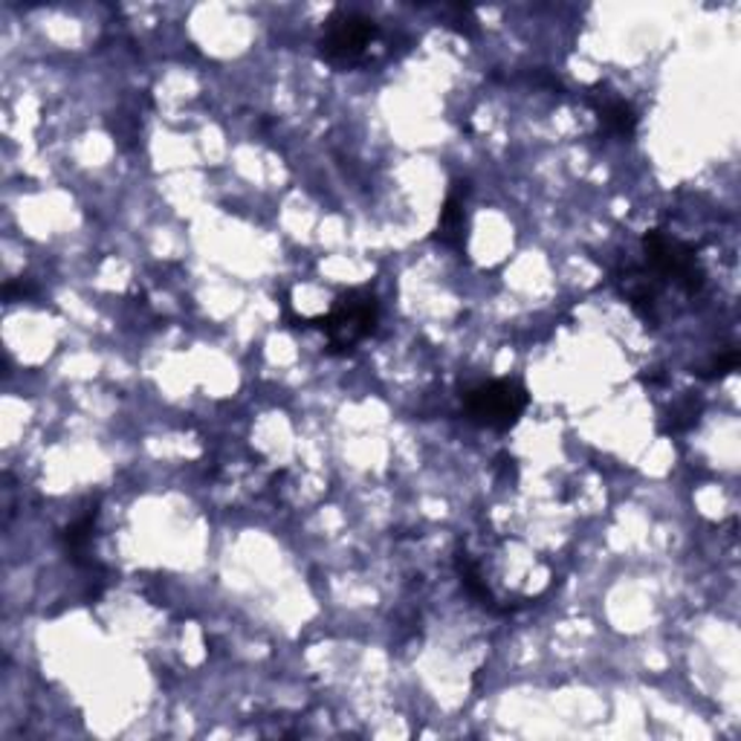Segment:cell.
<instances>
[{
  "mask_svg": "<svg viewBox=\"0 0 741 741\" xmlns=\"http://www.w3.org/2000/svg\"><path fill=\"white\" fill-rule=\"evenodd\" d=\"M380 322V301L371 290H348L333 301V310L328 316L310 319L328 337V353L344 357L351 353L362 339H368Z\"/></svg>",
  "mask_w": 741,
  "mask_h": 741,
  "instance_id": "obj_1",
  "label": "cell"
},
{
  "mask_svg": "<svg viewBox=\"0 0 741 741\" xmlns=\"http://www.w3.org/2000/svg\"><path fill=\"white\" fill-rule=\"evenodd\" d=\"M531 405V394L518 380H493L464 394V414L475 426L507 432L522 420Z\"/></svg>",
  "mask_w": 741,
  "mask_h": 741,
  "instance_id": "obj_2",
  "label": "cell"
},
{
  "mask_svg": "<svg viewBox=\"0 0 741 741\" xmlns=\"http://www.w3.org/2000/svg\"><path fill=\"white\" fill-rule=\"evenodd\" d=\"M644 253L646 264H649V276L675 281L689 296H696L704 287V270L698 264L692 244H683L663 229H651L644 235Z\"/></svg>",
  "mask_w": 741,
  "mask_h": 741,
  "instance_id": "obj_3",
  "label": "cell"
},
{
  "mask_svg": "<svg viewBox=\"0 0 741 741\" xmlns=\"http://www.w3.org/2000/svg\"><path fill=\"white\" fill-rule=\"evenodd\" d=\"M377 35H380V27L371 18L360 16V12H348V9H337L325 23L319 55L333 68H353L357 61H362L368 47L374 44Z\"/></svg>",
  "mask_w": 741,
  "mask_h": 741,
  "instance_id": "obj_4",
  "label": "cell"
},
{
  "mask_svg": "<svg viewBox=\"0 0 741 741\" xmlns=\"http://www.w3.org/2000/svg\"><path fill=\"white\" fill-rule=\"evenodd\" d=\"M588 105L597 111L603 127L617 140H631L637 134V111L615 91H608L606 84H599L594 88V93H588Z\"/></svg>",
  "mask_w": 741,
  "mask_h": 741,
  "instance_id": "obj_5",
  "label": "cell"
},
{
  "mask_svg": "<svg viewBox=\"0 0 741 741\" xmlns=\"http://www.w3.org/2000/svg\"><path fill=\"white\" fill-rule=\"evenodd\" d=\"M466 183H455V188L446 197V206L441 212V224H438V238L446 244V247H455L457 253H464L466 249V212H464V195H461V188Z\"/></svg>",
  "mask_w": 741,
  "mask_h": 741,
  "instance_id": "obj_6",
  "label": "cell"
},
{
  "mask_svg": "<svg viewBox=\"0 0 741 741\" xmlns=\"http://www.w3.org/2000/svg\"><path fill=\"white\" fill-rule=\"evenodd\" d=\"M455 568H457V577H461V585H464L466 591H470L475 599H481V606H487L490 611H498V608H495L493 594H490V588H487V583L481 579L478 565L472 562V556L466 554V550H457Z\"/></svg>",
  "mask_w": 741,
  "mask_h": 741,
  "instance_id": "obj_7",
  "label": "cell"
},
{
  "mask_svg": "<svg viewBox=\"0 0 741 741\" xmlns=\"http://www.w3.org/2000/svg\"><path fill=\"white\" fill-rule=\"evenodd\" d=\"M93 527H96V507L91 513H84L79 522L64 531V547H68V554L73 562H82V556H88L93 542Z\"/></svg>",
  "mask_w": 741,
  "mask_h": 741,
  "instance_id": "obj_8",
  "label": "cell"
},
{
  "mask_svg": "<svg viewBox=\"0 0 741 741\" xmlns=\"http://www.w3.org/2000/svg\"><path fill=\"white\" fill-rule=\"evenodd\" d=\"M698 414H701V405H698L696 400L692 398L678 400V403H672V409L667 412V423H663L660 432L663 434L687 432V429H692L698 423Z\"/></svg>",
  "mask_w": 741,
  "mask_h": 741,
  "instance_id": "obj_9",
  "label": "cell"
},
{
  "mask_svg": "<svg viewBox=\"0 0 741 741\" xmlns=\"http://www.w3.org/2000/svg\"><path fill=\"white\" fill-rule=\"evenodd\" d=\"M735 366H739V351H735V348H730V351H724L721 357H716V360H712V366L701 371V377H704V380H719V377L735 371Z\"/></svg>",
  "mask_w": 741,
  "mask_h": 741,
  "instance_id": "obj_10",
  "label": "cell"
}]
</instances>
